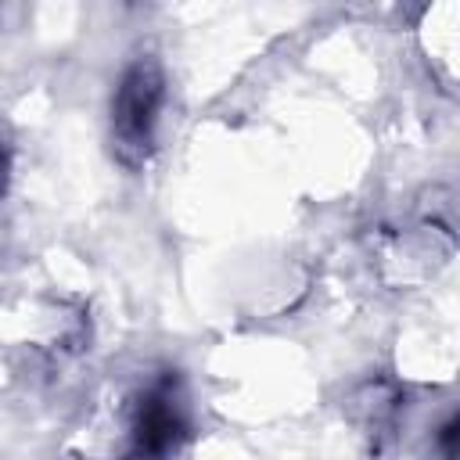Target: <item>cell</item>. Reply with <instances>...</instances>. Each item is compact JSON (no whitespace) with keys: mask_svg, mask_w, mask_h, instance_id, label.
Here are the masks:
<instances>
[{"mask_svg":"<svg viewBox=\"0 0 460 460\" xmlns=\"http://www.w3.org/2000/svg\"><path fill=\"white\" fill-rule=\"evenodd\" d=\"M4 187H7V147L0 144V194H4Z\"/></svg>","mask_w":460,"mask_h":460,"instance_id":"cell-3","label":"cell"},{"mask_svg":"<svg viewBox=\"0 0 460 460\" xmlns=\"http://www.w3.org/2000/svg\"><path fill=\"white\" fill-rule=\"evenodd\" d=\"M183 420H180V406L176 399L158 388L147 395V402L140 406V417H137V453L155 460V456H165L180 435Z\"/></svg>","mask_w":460,"mask_h":460,"instance_id":"cell-2","label":"cell"},{"mask_svg":"<svg viewBox=\"0 0 460 460\" xmlns=\"http://www.w3.org/2000/svg\"><path fill=\"white\" fill-rule=\"evenodd\" d=\"M158 108H162V72L155 61L140 58L126 68L111 104V129L119 140V155L126 162H140L147 155Z\"/></svg>","mask_w":460,"mask_h":460,"instance_id":"cell-1","label":"cell"}]
</instances>
